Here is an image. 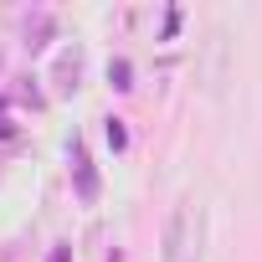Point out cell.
Listing matches in <instances>:
<instances>
[{
    "label": "cell",
    "instance_id": "6da1fadb",
    "mask_svg": "<svg viewBox=\"0 0 262 262\" xmlns=\"http://www.w3.org/2000/svg\"><path fill=\"white\" fill-rule=\"evenodd\" d=\"M165 262H201V216L190 206H175L165 221Z\"/></svg>",
    "mask_w": 262,
    "mask_h": 262
},
{
    "label": "cell",
    "instance_id": "7a4b0ae2",
    "mask_svg": "<svg viewBox=\"0 0 262 262\" xmlns=\"http://www.w3.org/2000/svg\"><path fill=\"white\" fill-rule=\"evenodd\" d=\"M72 180H77V195H82V201H98V175H93L82 144H72Z\"/></svg>",
    "mask_w": 262,
    "mask_h": 262
},
{
    "label": "cell",
    "instance_id": "3957f363",
    "mask_svg": "<svg viewBox=\"0 0 262 262\" xmlns=\"http://www.w3.org/2000/svg\"><path fill=\"white\" fill-rule=\"evenodd\" d=\"M47 36H52V16H47V11L26 16V47L36 52V47H47Z\"/></svg>",
    "mask_w": 262,
    "mask_h": 262
},
{
    "label": "cell",
    "instance_id": "277c9868",
    "mask_svg": "<svg viewBox=\"0 0 262 262\" xmlns=\"http://www.w3.org/2000/svg\"><path fill=\"white\" fill-rule=\"evenodd\" d=\"M128 72H134V67H128L123 57H118V62H108V82H113V88H134V82H128Z\"/></svg>",
    "mask_w": 262,
    "mask_h": 262
},
{
    "label": "cell",
    "instance_id": "5b68a950",
    "mask_svg": "<svg viewBox=\"0 0 262 262\" xmlns=\"http://www.w3.org/2000/svg\"><path fill=\"white\" fill-rule=\"evenodd\" d=\"M108 144H113V149H123V144H128V134H123V118H108Z\"/></svg>",
    "mask_w": 262,
    "mask_h": 262
},
{
    "label": "cell",
    "instance_id": "8992f818",
    "mask_svg": "<svg viewBox=\"0 0 262 262\" xmlns=\"http://www.w3.org/2000/svg\"><path fill=\"white\" fill-rule=\"evenodd\" d=\"M47 262H72V247H57V252H52Z\"/></svg>",
    "mask_w": 262,
    "mask_h": 262
},
{
    "label": "cell",
    "instance_id": "52a82bcc",
    "mask_svg": "<svg viewBox=\"0 0 262 262\" xmlns=\"http://www.w3.org/2000/svg\"><path fill=\"white\" fill-rule=\"evenodd\" d=\"M16 134V123H6V118H0V139H11Z\"/></svg>",
    "mask_w": 262,
    "mask_h": 262
}]
</instances>
